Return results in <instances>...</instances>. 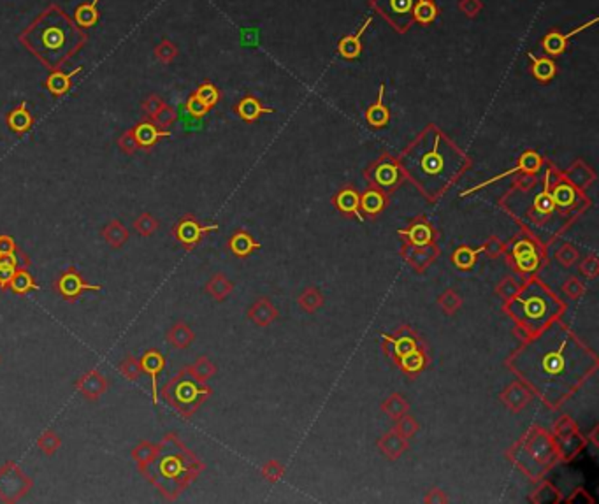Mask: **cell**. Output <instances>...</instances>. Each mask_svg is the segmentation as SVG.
I'll list each match as a JSON object with an SVG mask.
<instances>
[{
	"label": "cell",
	"instance_id": "1",
	"mask_svg": "<svg viewBox=\"0 0 599 504\" xmlns=\"http://www.w3.org/2000/svg\"><path fill=\"white\" fill-rule=\"evenodd\" d=\"M596 364L594 355L556 322L545 325L512 358V369L552 406L572 396L596 369Z\"/></svg>",
	"mask_w": 599,
	"mask_h": 504
},
{
	"label": "cell",
	"instance_id": "2",
	"mask_svg": "<svg viewBox=\"0 0 599 504\" xmlns=\"http://www.w3.org/2000/svg\"><path fill=\"white\" fill-rule=\"evenodd\" d=\"M18 39L44 67L60 71L88 43V34L64 9L49 5L25 28Z\"/></svg>",
	"mask_w": 599,
	"mask_h": 504
},
{
	"label": "cell",
	"instance_id": "3",
	"mask_svg": "<svg viewBox=\"0 0 599 504\" xmlns=\"http://www.w3.org/2000/svg\"><path fill=\"white\" fill-rule=\"evenodd\" d=\"M405 171L429 197L449 188L466 165V157L436 128H429L401 159Z\"/></svg>",
	"mask_w": 599,
	"mask_h": 504
},
{
	"label": "cell",
	"instance_id": "4",
	"mask_svg": "<svg viewBox=\"0 0 599 504\" xmlns=\"http://www.w3.org/2000/svg\"><path fill=\"white\" fill-rule=\"evenodd\" d=\"M203 471V462L183 445L174 433H169L157 445L155 457L141 471L166 501H176L179 494Z\"/></svg>",
	"mask_w": 599,
	"mask_h": 504
},
{
	"label": "cell",
	"instance_id": "5",
	"mask_svg": "<svg viewBox=\"0 0 599 504\" xmlns=\"http://www.w3.org/2000/svg\"><path fill=\"white\" fill-rule=\"evenodd\" d=\"M559 301L538 282L529 283L510 302L512 317L520 325H524L525 329L532 330V332L541 330L545 325L554 322V318L559 314Z\"/></svg>",
	"mask_w": 599,
	"mask_h": 504
},
{
	"label": "cell",
	"instance_id": "6",
	"mask_svg": "<svg viewBox=\"0 0 599 504\" xmlns=\"http://www.w3.org/2000/svg\"><path fill=\"white\" fill-rule=\"evenodd\" d=\"M162 399L181 417L190 418L210 396V389L201 385L187 369H181L160 390Z\"/></svg>",
	"mask_w": 599,
	"mask_h": 504
},
{
	"label": "cell",
	"instance_id": "7",
	"mask_svg": "<svg viewBox=\"0 0 599 504\" xmlns=\"http://www.w3.org/2000/svg\"><path fill=\"white\" fill-rule=\"evenodd\" d=\"M34 487L32 478H28L14 461H8L0 468V501L16 503L27 496Z\"/></svg>",
	"mask_w": 599,
	"mask_h": 504
},
{
	"label": "cell",
	"instance_id": "8",
	"mask_svg": "<svg viewBox=\"0 0 599 504\" xmlns=\"http://www.w3.org/2000/svg\"><path fill=\"white\" fill-rule=\"evenodd\" d=\"M55 290L60 297L67 302H74L80 299V295H83L84 292H100L102 286L100 285H91L87 279L81 276V273L76 269L74 266L67 267L64 273L60 274L55 282Z\"/></svg>",
	"mask_w": 599,
	"mask_h": 504
},
{
	"label": "cell",
	"instance_id": "9",
	"mask_svg": "<svg viewBox=\"0 0 599 504\" xmlns=\"http://www.w3.org/2000/svg\"><path fill=\"white\" fill-rule=\"evenodd\" d=\"M211 231H218V225H201L192 215L185 216L172 227V234L178 239V242L187 251H192L199 242L203 241L204 236Z\"/></svg>",
	"mask_w": 599,
	"mask_h": 504
},
{
	"label": "cell",
	"instance_id": "10",
	"mask_svg": "<svg viewBox=\"0 0 599 504\" xmlns=\"http://www.w3.org/2000/svg\"><path fill=\"white\" fill-rule=\"evenodd\" d=\"M413 5L415 0H374V8L381 12V16L389 20L394 27L403 32L411 23Z\"/></svg>",
	"mask_w": 599,
	"mask_h": 504
},
{
	"label": "cell",
	"instance_id": "11",
	"mask_svg": "<svg viewBox=\"0 0 599 504\" xmlns=\"http://www.w3.org/2000/svg\"><path fill=\"white\" fill-rule=\"evenodd\" d=\"M74 387L84 401L97 402L107 392V380L100 371L90 369L76 380Z\"/></svg>",
	"mask_w": 599,
	"mask_h": 504
},
{
	"label": "cell",
	"instance_id": "12",
	"mask_svg": "<svg viewBox=\"0 0 599 504\" xmlns=\"http://www.w3.org/2000/svg\"><path fill=\"white\" fill-rule=\"evenodd\" d=\"M141 369L143 373H146L151 380V397H153V404L157 406L159 402V390H157V383H159L160 374L166 369V357H163L162 352L155 348L146 350L143 354V357L139 358Z\"/></svg>",
	"mask_w": 599,
	"mask_h": 504
},
{
	"label": "cell",
	"instance_id": "13",
	"mask_svg": "<svg viewBox=\"0 0 599 504\" xmlns=\"http://www.w3.org/2000/svg\"><path fill=\"white\" fill-rule=\"evenodd\" d=\"M540 167H541V159H540V155H538V153H534V151H525L524 155L520 157L519 163H517V165L513 167V169H510V171L503 172V174H499V176H496V178L488 179V181L482 183V185H478V187H473V188H469V190L462 192V197H466V195H468V194H473V192H476V190H480V188L487 187V185H493V183H496V181H499V179L506 178V176L513 174V172H519V171L536 172V171H538V169H540Z\"/></svg>",
	"mask_w": 599,
	"mask_h": 504
},
{
	"label": "cell",
	"instance_id": "14",
	"mask_svg": "<svg viewBox=\"0 0 599 504\" xmlns=\"http://www.w3.org/2000/svg\"><path fill=\"white\" fill-rule=\"evenodd\" d=\"M131 130L132 134H134L137 144H139V148H143V150H148V148H151L155 143H159L162 137H169V135H171V132L162 130V128L157 127L153 122H143V124H137L134 128H131Z\"/></svg>",
	"mask_w": 599,
	"mask_h": 504
},
{
	"label": "cell",
	"instance_id": "15",
	"mask_svg": "<svg viewBox=\"0 0 599 504\" xmlns=\"http://www.w3.org/2000/svg\"><path fill=\"white\" fill-rule=\"evenodd\" d=\"M371 21H373V18H368V20L364 21V25L359 28V32L352 34V36L343 37V39L339 41V44H337V51H339V55H341L343 58L353 60V58H357V56H361L362 36L365 34V28L370 27Z\"/></svg>",
	"mask_w": 599,
	"mask_h": 504
},
{
	"label": "cell",
	"instance_id": "16",
	"mask_svg": "<svg viewBox=\"0 0 599 504\" xmlns=\"http://www.w3.org/2000/svg\"><path fill=\"white\" fill-rule=\"evenodd\" d=\"M596 23V20H592L591 23H587V25H583V27H578V28H575V30H573V32H569V34H561V32H550L548 34L547 37H545L543 39V43H541V46H543V49H545V53H547V55H550V56H557V55H561V53L564 51V49H566V46H567V41L572 39V37H575L576 34H580L583 30V28H587V27H591V25H594Z\"/></svg>",
	"mask_w": 599,
	"mask_h": 504
},
{
	"label": "cell",
	"instance_id": "17",
	"mask_svg": "<svg viewBox=\"0 0 599 504\" xmlns=\"http://www.w3.org/2000/svg\"><path fill=\"white\" fill-rule=\"evenodd\" d=\"M12 294L16 295H27L30 292H37L39 285H37L36 278L32 276V273L28 271V267H18L12 274L11 283H9V288Z\"/></svg>",
	"mask_w": 599,
	"mask_h": 504
},
{
	"label": "cell",
	"instance_id": "18",
	"mask_svg": "<svg viewBox=\"0 0 599 504\" xmlns=\"http://www.w3.org/2000/svg\"><path fill=\"white\" fill-rule=\"evenodd\" d=\"M8 127L11 128L14 134H25L32 128L34 116L27 109V102H21L16 109H12L8 116H5Z\"/></svg>",
	"mask_w": 599,
	"mask_h": 504
},
{
	"label": "cell",
	"instance_id": "19",
	"mask_svg": "<svg viewBox=\"0 0 599 504\" xmlns=\"http://www.w3.org/2000/svg\"><path fill=\"white\" fill-rule=\"evenodd\" d=\"M81 71H83V67H78L76 71L67 72V74L62 71H53L52 74L48 76V80H46V88H48L49 93L55 97L65 95L72 87V78H74L76 74H80Z\"/></svg>",
	"mask_w": 599,
	"mask_h": 504
},
{
	"label": "cell",
	"instance_id": "20",
	"mask_svg": "<svg viewBox=\"0 0 599 504\" xmlns=\"http://www.w3.org/2000/svg\"><path fill=\"white\" fill-rule=\"evenodd\" d=\"M100 234H102L104 241H106L113 250H120V248L124 247L125 242L128 241V238H131L127 227L120 222V220H113V222L107 223Z\"/></svg>",
	"mask_w": 599,
	"mask_h": 504
},
{
	"label": "cell",
	"instance_id": "21",
	"mask_svg": "<svg viewBox=\"0 0 599 504\" xmlns=\"http://www.w3.org/2000/svg\"><path fill=\"white\" fill-rule=\"evenodd\" d=\"M513 257H515L517 264L522 271H534L540 264V258L536 255V250L532 248L531 242L520 241L517 242L513 248Z\"/></svg>",
	"mask_w": 599,
	"mask_h": 504
},
{
	"label": "cell",
	"instance_id": "22",
	"mask_svg": "<svg viewBox=\"0 0 599 504\" xmlns=\"http://www.w3.org/2000/svg\"><path fill=\"white\" fill-rule=\"evenodd\" d=\"M194 339H195L194 330H192L187 323L183 322L174 323V325L169 329V332H167V341H169V345H172L178 350L188 348V346L194 343Z\"/></svg>",
	"mask_w": 599,
	"mask_h": 504
},
{
	"label": "cell",
	"instance_id": "23",
	"mask_svg": "<svg viewBox=\"0 0 599 504\" xmlns=\"http://www.w3.org/2000/svg\"><path fill=\"white\" fill-rule=\"evenodd\" d=\"M383 90H385V88H383V84H381L380 91H378L376 104H373V106L368 109V113H365V118H368L370 125H373V127H385L390 119L389 109L383 106Z\"/></svg>",
	"mask_w": 599,
	"mask_h": 504
},
{
	"label": "cell",
	"instance_id": "24",
	"mask_svg": "<svg viewBox=\"0 0 599 504\" xmlns=\"http://www.w3.org/2000/svg\"><path fill=\"white\" fill-rule=\"evenodd\" d=\"M236 111H238V115L241 116L245 122H255V119H257L260 115H264V113H273V109L264 108L262 104L258 102L255 97H245V99L236 106Z\"/></svg>",
	"mask_w": 599,
	"mask_h": 504
},
{
	"label": "cell",
	"instance_id": "25",
	"mask_svg": "<svg viewBox=\"0 0 599 504\" xmlns=\"http://www.w3.org/2000/svg\"><path fill=\"white\" fill-rule=\"evenodd\" d=\"M529 60L532 62V74H534V78L538 81H543V83H547V81H550L554 76H556L557 72V65L554 64V60L550 58H538L536 55H532V53H529Z\"/></svg>",
	"mask_w": 599,
	"mask_h": 504
},
{
	"label": "cell",
	"instance_id": "26",
	"mask_svg": "<svg viewBox=\"0 0 599 504\" xmlns=\"http://www.w3.org/2000/svg\"><path fill=\"white\" fill-rule=\"evenodd\" d=\"M100 0H91L90 4H83L76 9L74 21L80 25L81 28H90L99 20V11H97V4Z\"/></svg>",
	"mask_w": 599,
	"mask_h": 504
},
{
	"label": "cell",
	"instance_id": "27",
	"mask_svg": "<svg viewBox=\"0 0 599 504\" xmlns=\"http://www.w3.org/2000/svg\"><path fill=\"white\" fill-rule=\"evenodd\" d=\"M155 453H157L155 443H151V441H141V443H137V445L132 448L131 457L134 459L135 464H137L139 471H143V469L150 464L151 459L155 457Z\"/></svg>",
	"mask_w": 599,
	"mask_h": 504
},
{
	"label": "cell",
	"instance_id": "28",
	"mask_svg": "<svg viewBox=\"0 0 599 504\" xmlns=\"http://www.w3.org/2000/svg\"><path fill=\"white\" fill-rule=\"evenodd\" d=\"M374 179H376L380 187L392 188L399 181V169L392 162L381 163V165L376 167V171H374Z\"/></svg>",
	"mask_w": 599,
	"mask_h": 504
},
{
	"label": "cell",
	"instance_id": "29",
	"mask_svg": "<svg viewBox=\"0 0 599 504\" xmlns=\"http://www.w3.org/2000/svg\"><path fill=\"white\" fill-rule=\"evenodd\" d=\"M438 16V8L433 0H417L413 5V18L422 25L433 23Z\"/></svg>",
	"mask_w": 599,
	"mask_h": 504
},
{
	"label": "cell",
	"instance_id": "30",
	"mask_svg": "<svg viewBox=\"0 0 599 504\" xmlns=\"http://www.w3.org/2000/svg\"><path fill=\"white\" fill-rule=\"evenodd\" d=\"M229 248L232 250V253L238 255V257H247L248 253L258 248L257 242H253V239L247 234V232H238L230 238Z\"/></svg>",
	"mask_w": 599,
	"mask_h": 504
},
{
	"label": "cell",
	"instance_id": "31",
	"mask_svg": "<svg viewBox=\"0 0 599 504\" xmlns=\"http://www.w3.org/2000/svg\"><path fill=\"white\" fill-rule=\"evenodd\" d=\"M62 446V437L55 433L53 429H46L37 439V448L41 450V453L46 457H53Z\"/></svg>",
	"mask_w": 599,
	"mask_h": 504
},
{
	"label": "cell",
	"instance_id": "32",
	"mask_svg": "<svg viewBox=\"0 0 599 504\" xmlns=\"http://www.w3.org/2000/svg\"><path fill=\"white\" fill-rule=\"evenodd\" d=\"M336 206L341 211H345V213H353L357 218L362 220L361 213H359V209H361V197L353 190H350V188L348 190H343L341 194H337Z\"/></svg>",
	"mask_w": 599,
	"mask_h": 504
},
{
	"label": "cell",
	"instance_id": "33",
	"mask_svg": "<svg viewBox=\"0 0 599 504\" xmlns=\"http://www.w3.org/2000/svg\"><path fill=\"white\" fill-rule=\"evenodd\" d=\"M232 290V283L223 276V274H216L207 282L206 292L214 299V301H223Z\"/></svg>",
	"mask_w": 599,
	"mask_h": 504
},
{
	"label": "cell",
	"instance_id": "34",
	"mask_svg": "<svg viewBox=\"0 0 599 504\" xmlns=\"http://www.w3.org/2000/svg\"><path fill=\"white\" fill-rule=\"evenodd\" d=\"M132 225H134L137 234L143 236V238H150V236H153L157 231H159L160 222L155 218V216L151 215V213H143V215H139L134 220Z\"/></svg>",
	"mask_w": 599,
	"mask_h": 504
},
{
	"label": "cell",
	"instance_id": "35",
	"mask_svg": "<svg viewBox=\"0 0 599 504\" xmlns=\"http://www.w3.org/2000/svg\"><path fill=\"white\" fill-rule=\"evenodd\" d=\"M118 371L122 373V376L128 381H139L143 369H141V362L134 357V355H127L124 360L118 364Z\"/></svg>",
	"mask_w": 599,
	"mask_h": 504
},
{
	"label": "cell",
	"instance_id": "36",
	"mask_svg": "<svg viewBox=\"0 0 599 504\" xmlns=\"http://www.w3.org/2000/svg\"><path fill=\"white\" fill-rule=\"evenodd\" d=\"M361 206L365 213L374 215V213H380V211L383 209V206H385V198H383V195H381L380 192L370 190L368 194L362 195Z\"/></svg>",
	"mask_w": 599,
	"mask_h": 504
},
{
	"label": "cell",
	"instance_id": "37",
	"mask_svg": "<svg viewBox=\"0 0 599 504\" xmlns=\"http://www.w3.org/2000/svg\"><path fill=\"white\" fill-rule=\"evenodd\" d=\"M187 371H188V374H192V376H194L197 381H206L207 378H211L214 374V365L211 364V362L207 360L206 357H203V358H199L195 364L188 365Z\"/></svg>",
	"mask_w": 599,
	"mask_h": 504
},
{
	"label": "cell",
	"instance_id": "38",
	"mask_svg": "<svg viewBox=\"0 0 599 504\" xmlns=\"http://www.w3.org/2000/svg\"><path fill=\"white\" fill-rule=\"evenodd\" d=\"M554 207H556V204H554V198H552V194H550V181H548V172H547L543 194H540L538 197H536L534 209L538 211V213H545V215H547V213L554 211Z\"/></svg>",
	"mask_w": 599,
	"mask_h": 504
},
{
	"label": "cell",
	"instance_id": "39",
	"mask_svg": "<svg viewBox=\"0 0 599 504\" xmlns=\"http://www.w3.org/2000/svg\"><path fill=\"white\" fill-rule=\"evenodd\" d=\"M195 95L203 100L207 108H213L214 104L220 100V91L216 90V87H214V84H211V83L201 84V87L197 88V91H195Z\"/></svg>",
	"mask_w": 599,
	"mask_h": 504
},
{
	"label": "cell",
	"instance_id": "40",
	"mask_svg": "<svg viewBox=\"0 0 599 504\" xmlns=\"http://www.w3.org/2000/svg\"><path fill=\"white\" fill-rule=\"evenodd\" d=\"M399 234L408 236L417 247H424L431 241V231H429L427 225H413L411 231H399Z\"/></svg>",
	"mask_w": 599,
	"mask_h": 504
},
{
	"label": "cell",
	"instance_id": "41",
	"mask_svg": "<svg viewBox=\"0 0 599 504\" xmlns=\"http://www.w3.org/2000/svg\"><path fill=\"white\" fill-rule=\"evenodd\" d=\"M552 198H554V204H559L561 207H567L572 206L573 201H575V192H573V188L569 185H564L563 183V185H559L554 190Z\"/></svg>",
	"mask_w": 599,
	"mask_h": 504
},
{
	"label": "cell",
	"instance_id": "42",
	"mask_svg": "<svg viewBox=\"0 0 599 504\" xmlns=\"http://www.w3.org/2000/svg\"><path fill=\"white\" fill-rule=\"evenodd\" d=\"M401 365L409 373H415V371L422 369L424 365V357H422L420 352H417V348L409 350L408 354L401 355Z\"/></svg>",
	"mask_w": 599,
	"mask_h": 504
},
{
	"label": "cell",
	"instance_id": "43",
	"mask_svg": "<svg viewBox=\"0 0 599 504\" xmlns=\"http://www.w3.org/2000/svg\"><path fill=\"white\" fill-rule=\"evenodd\" d=\"M484 250L485 248H478V250L475 251H471L469 248H460V250H457L455 255H453V262H455L459 267H462V269H468V267H471V264L475 262L476 255Z\"/></svg>",
	"mask_w": 599,
	"mask_h": 504
},
{
	"label": "cell",
	"instance_id": "44",
	"mask_svg": "<svg viewBox=\"0 0 599 504\" xmlns=\"http://www.w3.org/2000/svg\"><path fill=\"white\" fill-rule=\"evenodd\" d=\"M151 119H153V124H155L157 127L162 128V130H166V128H169L176 122V113H174V109L169 108V106H163V108L160 109V111L157 113V115L153 116Z\"/></svg>",
	"mask_w": 599,
	"mask_h": 504
},
{
	"label": "cell",
	"instance_id": "45",
	"mask_svg": "<svg viewBox=\"0 0 599 504\" xmlns=\"http://www.w3.org/2000/svg\"><path fill=\"white\" fill-rule=\"evenodd\" d=\"M118 146L120 150L124 151V153H127V155H132V153H135V151L139 150V144H137V141H135L132 130H125L124 134L120 135Z\"/></svg>",
	"mask_w": 599,
	"mask_h": 504
},
{
	"label": "cell",
	"instance_id": "46",
	"mask_svg": "<svg viewBox=\"0 0 599 504\" xmlns=\"http://www.w3.org/2000/svg\"><path fill=\"white\" fill-rule=\"evenodd\" d=\"M187 111L190 113L192 116H195V118H201V116H204L207 111H210V108H207L206 104L199 99L195 93H192L187 100Z\"/></svg>",
	"mask_w": 599,
	"mask_h": 504
},
{
	"label": "cell",
	"instance_id": "47",
	"mask_svg": "<svg viewBox=\"0 0 599 504\" xmlns=\"http://www.w3.org/2000/svg\"><path fill=\"white\" fill-rule=\"evenodd\" d=\"M163 106H166V104H163V100L160 99V97L151 95V97H148V99L143 102V111H144V115H146L148 118L151 119V118H153V116L157 115V113L160 111V109L163 108Z\"/></svg>",
	"mask_w": 599,
	"mask_h": 504
},
{
	"label": "cell",
	"instance_id": "48",
	"mask_svg": "<svg viewBox=\"0 0 599 504\" xmlns=\"http://www.w3.org/2000/svg\"><path fill=\"white\" fill-rule=\"evenodd\" d=\"M176 53H178V49H176L174 44H171L169 41H163V43H160L159 48L155 49V55L157 58L162 60V62H171L172 58L176 56Z\"/></svg>",
	"mask_w": 599,
	"mask_h": 504
},
{
	"label": "cell",
	"instance_id": "49",
	"mask_svg": "<svg viewBox=\"0 0 599 504\" xmlns=\"http://www.w3.org/2000/svg\"><path fill=\"white\" fill-rule=\"evenodd\" d=\"M20 250L14 238L9 234H0V255H12Z\"/></svg>",
	"mask_w": 599,
	"mask_h": 504
},
{
	"label": "cell",
	"instance_id": "50",
	"mask_svg": "<svg viewBox=\"0 0 599 504\" xmlns=\"http://www.w3.org/2000/svg\"><path fill=\"white\" fill-rule=\"evenodd\" d=\"M383 338H387V336H383ZM387 339H389L390 343H394V345H396V354L399 355V357H401V355H405V354H408L409 350L417 348V346H415V343H413L409 338H403V339L387 338Z\"/></svg>",
	"mask_w": 599,
	"mask_h": 504
},
{
	"label": "cell",
	"instance_id": "51",
	"mask_svg": "<svg viewBox=\"0 0 599 504\" xmlns=\"http://www.w3.org/2000/svg\"><path fill=\"white\" fill-rule=\"evenodd\" d=\"M14 271H16V269H11V267L0 266V288H2V290H8L9 288V283H11V278H12V274H14Z\"/></svg>",
	"mask_w": 599,
	"mask_h": 504
}]
</instances>
